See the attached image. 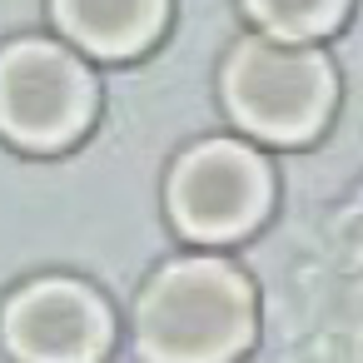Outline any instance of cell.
<instances>
[{"label":"cell","mask_w":363,"mask_h":363,"mask_svg":"<svg viewBox=\"0 0 363 363\" xmlns=\"http://www.w3.org/2000/svg\"><path fill=\"white\" fill-rule=\"evenodd\" d=\"M6 343L21 363H95L110 343V313L80 284L50 279L6 308Z\"/></svg>","instance_id":"5"},{"label":"cell","mask_w":363,"mask_h":363,"mask_svg":"<svg viewBox=\"0 0 363 363\" xmlns=\"http://www.w3.org/2000/svg\"><path fill=\"white\" fill-rule=\"evenodd\" d=\"M254 303L234 269L189 259L164 269L140 303V348L150 363H229L249 343Z\"/></svg>","instance_id":"1"},{"label":"cell","mask_w":363,"mask_h":363,"mask_svg":"<svg viewBox=\"0 0 363 363\" xmlns=\"http://www.w3.org/2000/svg\"><path fill=\"white\" fill-rule=\"evenodd\" d=\"M249 11L274 35H313L343 16V0H249Z\"/></svg>","instance_id":"7"},{"label":"cell","mask_w":363,"mask_h":363,"mask_svg":"<svg viewBox=\"0 0 363 363\" xmlns=\"http://www.w3.org/2000/svg\"><path fill=\"white\" fill-rule=\"evenodd\" d=\"M60 26L95 55L140 50L164 16V0H55Z\"/></svg>","instance_id":"6"},{"label":"cell","mask_w":363,"mask_h":363,"mask_svg":"<svg viewBox=\"0 0 363 363\" xmlns=\"http://www.w3.org/2000/svg\"><path fill=\"white\" fill-rule=\"evenodd\" d=\"M224 90L239 125L264 140H308L333 105V75L323 55L269 40H249L234 50Z\"/></svg>","instance_id":"2"},{"label":"cell","mask_w":363,"mask_h":363,"mask_svg":"<svg viewBox=\"0 0 363 363\" xmlns=\"http://www.w3.org/2000/svg\"><path fill=\"white\" fill-rule=\"evenodd\" d=\"M85 120H90V80L65 50L26 40L0 55V130L6 135L50 150L75 140Z\"/></svg>","instance_id":"3"},{"label":"cell","mask_w":363,"mask_h":363,"mask_svg":"<svg viewBox=\"0 0 363 363\" xmlns=\"http://www.w3.org/2000/svg\"><path fill=\"white\" fill-rule=\"evenodd\" d=\"M174 219L199 239H234L244 234L269 204L264 164L239 145H204L184 155L169 184Z\"/></svg>","instance_id":"4"}]
</instances>
